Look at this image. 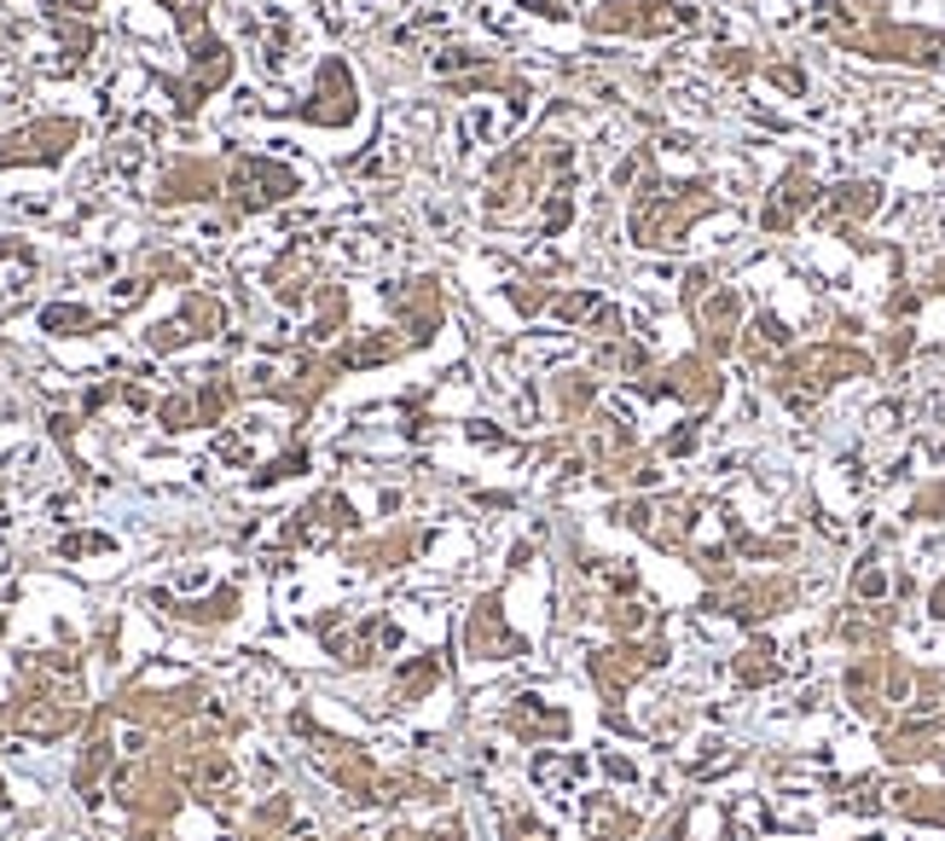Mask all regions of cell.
Returning <instances> with one entry per match:
<instances>
[{
	"label": "cell",
	"instance_id": "2",
	"mask_svg": "<svg viewBox=\"0 0 945 841\" xmlns=\"http://www.w3.org/2000/svg\"><path fill=\"white\" fill-rule=\"evenodd\" d=\"M928 610H934V615H940V621H945V581H940V586H934V598H928Z\"/></svg>",
	"mask_w": 945,
	"mask_h": 841
},
{
	"label": "cell",
	"instance_id": "1",
	"mask_svg": "<svg viewBox=\"0 0 945 841\" xmlns=\"http://www.w3.org/2000/svg\"><path fill=\"white\" fill-rule=\"evenodd\" d=\"M522 7H528V12H546V18H569L563 0H522Z\"/></svg>",
	"mask_w": 945,
	"mask_h": 841
}]
</instances>
